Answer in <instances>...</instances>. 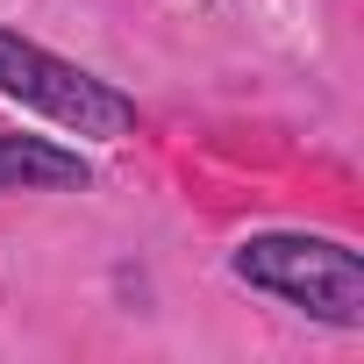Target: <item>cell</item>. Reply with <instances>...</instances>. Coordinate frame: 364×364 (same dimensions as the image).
Instances as JSON below:
<instances>
[{
    "label": "cell",
    "mask_w": 364,
    "mask_h": 364,
    "mask_svg": "<svg viewBox=\"0 0 364 364\" xmlns=\"http://www.w3.org/2000/svg\"><path fill=\"white\" fill-rule=\"evenodd\" d=\"M243 286H264L279 300H293L300 314L328 321V328H364V264L350 243L328 236H250L236 257Z\"/></svg>",
    "instance_id": "6da1fadb"
},
{
    "label": "cell",
    "mask_w": 364,
    "mask_h": 364,
    "mask_svg": "<svg viewBox=\"0 0 364 364\" xmlns=\"http://www.w3.org/2000/svg\"><path fill=\"white\" fill-rule=\"evenodd\" d=\"M0 93L22 100V107H36L43 122H58V129H72V136L122 143V136L136 129V100H129V93H114L107 79L65 65L58 50H43V43H29V36H15V29H0Z\"/></svg>",
    "instance_id": "7a4b0ae2"
},
{
    "label": "cell",
    "mask_w": 364,
    "mask_h": 364,
    "mask_svg": "<svg viewBox=\"0 0 364 364\" xmlns=\"http://www.w3.org/2000/svg\"><path fill=\"white\" fill-rule=\"evenodd\" d=\"M86 157L58 150L43 136H0V193H79L86 186Z\"/></svg>",
    "instance_id": "3957f363"
}]
</instances>
